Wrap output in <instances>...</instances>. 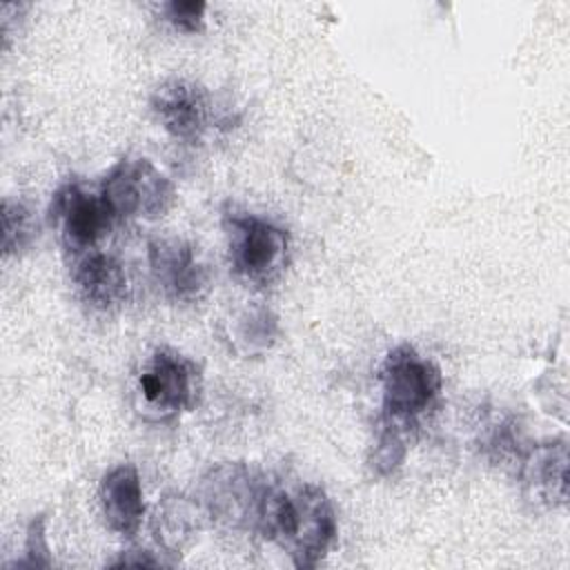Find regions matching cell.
<instances>
[{
    "label": "cell",
    "mask_w": 570,
    "mask_h": 570,
    "mask_svg": "<svg viewBox=\"0 0 570 570\" xmlns=\"http://www.w3.org/2000/svg\"><path fill=\"white\" fill-rule=\"evenodd\" d=\"M256 534L276 543L294 568H316L336 541V510L316 483L269 479Z\"/></svg>",
    "instance_id": "obj_1"
},
{
    "label": "cell",
    "mask_w": 570,
    "mask_h": 570,
    "mask_svg": "<svg viewBox=\"0 0 570 570\" xmlns=\"http://www.w3.org/2000/svg\"><path fill=\"white\" fill-rule=\"evenodd\" d=\"M51 554H49V543H47V517L36 514L24 532V548H22V559L11 563L9 568H51Z\"/></svg>",
    "instance_id": "obj_17"
},
{
    "label": "cell",
    "mask_w": 570,
    "mask_h": 570,
    "mask_svg": "<svg viewBox=\"0 0 570 570\" xmlns=\"http://www.w3.org/2000/svg\"><path fill=\"white\" fill-rule=\"evenodd\" d=\"M381 416L407 430L434 407L443 374L439 365L423 356L414 345L401 343L392 347L381 363Z\"/></svg>",
    "instance_id": "obj_4"
},
{
    "label": "cell",
    "mask_w": 570,
    "mask_h": 570,
    "mask_svg": "<svg viewBox=\"0 0 570 570\" xmlns=\"http://www.w3.org/2000/svg\"><path fill=\"white\" fill-rule=\"evenodd\" d=\"M98 189L118 220H156L176 203L174 180L145 156H122Z\"/></svg>",
    "instance_id": "obj_6"
},
{
    "label": "cell",
    "mask_w": 570,
    "mask_h": 570,
    "mask_svg": "<svg viewBox=\"0 0 570 570\" xmlns=\"http://www.w3.org/2000/svg\"><path fill=\"white\" fill-rule=\"evenodd\" d=\"M523 497L539 508L568 503V441L566 436L530 443L517 463Z\"/></svg>",
    "instance_id": "obj_10"
},
{
    "label": "cell",
    "mask_w": 570,
    "mask_h": 570,
    "mask_svg": "<svg viewBox=\"0 0 570 570\" xmlns=\"http://www.w3.org/2000/svg\"><path fill=\"white\" fill-rule=\"evenodd\" d=\"M47 220L73 258L100 249V243L111 234L118 216L98 187L91 189L80 180H67L53 191Z\"/></svg>",
    "instance_id": "obj_7"
},
{
    "label": "cell",
    "mask_w": 570,
    "mask_h": 570,
    "mask_svg": "<svg viewBox=\"0 0 570 570\" xmlns=\"http://www.w3.org/2000/svg\"><path fill=\"white\" fill-rule=\"evenodd\" d=\"M38 218L22 200H2V256L24 254L38 238Z\"/></svg>",
    "instance_id": "obj_15"
},
{
    "label": "cell",
    "mask_w": 570,
    "mask_h": 570,
    "mask_svg": "<svg viewBox=\"0 0 570 570\" xmlns=\"http://www.w3.org/2000/svg\"><path fill=\"white\" fill-rule=\"evenodd\" d=\"M114 568H127V566H136V568H158V566H165L163 559H156L151 552L147 550H125L116 561H111Z\"/></svg>",
    "instance_id": "obj_19"
},
{
    "label": "cell",
    "mask_w": 570,
    "mask_h": 570,
    "mask_svg": "<svg viewBox=\"0 0 570 570\" xmlns=\"http://www.w3.org/2000/svg\"><path fill=\"white\" fill-rule=\"evenodd\" d=\"M163 18L183 33H198L205 27L207 2L200 0H169L160 4Z\"/></svg>",
    "instance_id": "obj_18"
},
{
    "label": "cell",
    "mask_w": 570,
    "mask_h": 570,
    "mask_svg": "<svg viewBox=\"0 0 570 570\" xmlns=\"http://www.w3.org/2000/svg\"><path fill=\"white\" fill-rule=\"evenodd\" d=\"M410 430L387 421V419H379V430H376V439L367 459V465L372 470V474L376 476H390L403 461L407 454V441L405 434Z\"/></svg>",
    "instance_id": "obj_16"
},
{
    "label": "cell",
    "mask_w": 570,
    "mask_h": 570,
    "mask_svg": "<svg viewBox=\"0 0 570 570\" xmlns=\"http://www.w3.org/2000/svg\"><path fill=\"white\" fill-rule=\"evenodd\" d=\"M205 523L207 514L196 497L169 492L156 503L149 519V530L163 554L180 559L198 541Z\"/></svg>",
    "instance_id": "obj_13"
},
{
    "label": "cell",
    "mask_w": 570,
    "mask_h": 570,
    "mask_svg": "<svg viewBox=\"0 0 570 570\" xmlns=\"http://www.w3.org/2000/svg\"><path fill=\"white\" fill-rule=\"evenodd\" d=\"M147 265L156 289L169 303H198L212 287V274L198 247L176 236H154L147 243Z\"/></svg>",
    "instance_id": "obj_8"
},
{
    "label": "cell",
    "mask_w": 570,
    "mask_h": 570,
    "mask_svg": "<svg viewBox=\"0 0 570 570\" xmlns=\"http://www.w3.org/2000/svg\"><path fill=\"white\" fill-rule=\"evenodd\" d=\"M200 394V365L174 347H154L136 372L134 399L145 421L171 423L194 410Z\"/></svg>",
    "instance_id": "obj_2"
},
{
    "label": "cell",
    "mask_w": 570,
    "mask_h": 570,
    "mask_svg": "<svg viewBox=\"0 0 570 570\" xmlns=\"http://www.w3.org/2000/svg\"><path fill=\"white\" fill-rule=\"evenodd\" d=\"M223 234L232 272L252 285L274 283L287 267L292 238L272 218L227 207L223 212Z\"/></svg>",
    "instance_id": "obj_3"
},
{
    "label": "cell",
    "mask_w": 570,
    "mask_h": 570,
    "mask_svg": "<svg viewBox=\"0 0 570 570\" xmlns=\"http://www.w3.org/2000/svg\"><path fill=\"white\" fill-rule=\"evenodd\" d=\"M269 476L245 461L212 465L198 481L196 499L207 521L238 532H256Z\"/></svg>",
    "instance_id": "obj_5"
},
{
    "label": "cell",
    "mask_w": 570,
    "mask_h": 570,
    "mask_svg": "<svg viewBox=\"0 0 570 570\" xmlns=\"http://www.w3.org/2000/svg\"><path fill=\"white\" fill-rule=\"evenodd\" d=\"M225 336L238 356L254 358L267 354L276 345L281 336V323L267 305L247 303L227 321Z\"/></svg>",
    "instance_id": "obj_14"
},
{
    "label": "cell",
    "mask_w": 570,
    "mask_h": 570,
    "mask_svg": "<svg viewBox=\"0 0 570 570\" xmlns=\"http://www.w3.org/2000/svg\"><path fill=\"white\" fill-rule=\"evenodd\" d=\"M71 285L80 303L102 314L120 309L131 292L125 265L102 249L73 256Z\"/></svg>",
    "instance_id": "obj_11"
},
{
    "label": "cell",
    "mask_w": 570,
    "mask_h": 570,
    "mask_svg": "<svg viewBox=\"0 0 570 570\" xmlns=\"http://www.w3.org/2000/svg\"><path fill=\"white\" fill-rule=\"evenodd\" d=\"M149 107L163 129L178 142L196 145L216 125L212 94L187 78H169L160 82L151 91Z\"/></svg>",
    "instance_id": "obj_9"
},
{
    "label": "cell",
    "mask_w": 570,
    "mask_h": 570,
    "mask_svg": "<svg viewBox=\"0 0 570 570\" xmlns=\"http://www.w3.org/2000/svg\"><path fill=\"white\" fill-rule=\"evenodd\" d=\"M98 503L107 528L125 539H134L147 510L138 470L131 463L111 468L100 481Z\"/></svg>",
    "instance_id": "obj_12"
}]
</instances>
